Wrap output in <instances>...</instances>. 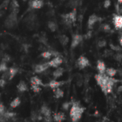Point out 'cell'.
Instances as JSON below:
<instances>
[{
	"instance_id": "25",
	"label": "cell",
	"mask_w": 122,
	"mask_h": 122,
	"mask_svg": "<svg viewBox=\"0 0 122 122\" xmlns=\"http://www.w3.org/2000/svg\"><path fill=\"white\" fill-rule=\"evenodd\" d=\"M47 27H48V29H49L51 32H55V31L57 30V25L55 22H53V21H49V22H47Z\"/></svg>"
},
{
	"instance_id": "9",
	"label": "cell",
	"mask_w": 122,
	"mask_h": 122,
	"mask_svg": "<svg viewBox=\"0 0 122 122\" xmlns=\"http://www.w3.org/2000/svg\"><path fill=\"white\" fill-rule=\"evenodd\" d=\"M40 113L43 115L46 119L50 120L51 119V110L47 105H42L40 108Z\"/></svg>"
},
{
	"instance_id": "22",
	"label": "cell",
	"mask_w": 122,
	"mask_h": 122,
	"mask_svg": "<svg viewBox=\"0 0 122 122\" xmlns=\"http://www.w3.org/2000/svg\"><path fill=\"white\" fill-rule=\"evenodd\" d=\"M30 83L31 84H33V85H37V86H45V85L43 84L42 81L41 79H40L37 76H33L30 79Z\"/></svg>"
},
{
	"instance_id": "32",
	"label": "cell",
	"mask_w": 122,
	"mask_h": 122,
	"mask_svg": "<svg viewBox=\"0 0 122 122\" xmlns=\"http://www.w3.org/2000/svg\"><path fill=\"white\" fill-rule=\"evenodd\" d=\"M71 105H72V103H71V102H69V101H66V102H64V103H63V105H62V108H63L64 111H68V110L70 108V107L71 106Z\"/></svg>"
},
{
	"instance_id": "20",
	"label": "cell",
	"mask_w": 122,
	"mask_h": 122,
	"mask_svg": "<svg viewBox=\"0 0 122 122\" xmlns=\"http://www.w3.org/2000/svg\"><path fill=\"white\" fill-rule=\"evenodd\" d=\"M64 73V69L62 68H57L52 73V76L54 77L55 79L59 78L63 75Z\"/></svg>"
},
{
	"instance_id": "12",
	"label": "cell",
	"mask_w": 122,
	"mask_h": 122,
	"mask_svg": "<svg viewBox=\"0 0 122 122\" xmlns=\"http://www.w3.org/2000/svg\"><path fill=\"white\" fill-rule=\"evenodd\" d=\"M50 68L49 65L47 63H42V64H37L35 66V72L36 73H42L44 71H45L46 70H47Z\"/></svg>"
},
{
	"instance_id": "48",
	"label": "cell",
	"mask_w": 122,
	"mask_h": 122,
	"mask_svg": "<svg viewBox=\"0 0 122 122\" xmlns=\"http://www.w3.org/2000/svg\"><path fill=\"white\" fill-rule=\"evenodd\" d=\"M118 90H119V91H122V86H120V87L118 88Z\"/></svg>"
},
{
	"instance_id": "5",
	"label": "cell",
	"mask_w": 122,
	"mask_h": 122,
	"mask_svg": "<svg viewBox=\"0 0 122 122\" xmlns=\"http://www.w3.org/2000/svg\"><path fill=\"white\" fill-rule=\"evenodd\" d=\"M18 71H19V70L17 68H15V67L9 68L6 71H5L3 73L2 78L5 79L6 81H11L15 78V76L17 75Z\"/></svg>"
},
{
	"instance_id": "49",
	"label": "cell",
	"mask_w": 122,
	"mask_h": 122,
	"mask_svg": "<svg viewBox=\"0 0 122 122\" xmlns=\"http://www.w3.org/2000/svg\"><path fill=\"white\" fill-rule=\"evenodd\" d=\"M22 1H24V2H26V1H27V0H22Z\"/></svg>"
},
{
	"instance_id": "2",
	"label": "cell",
	"mask_w": 122,
	"mask_h": 122,
	"mask_svg": "<svg viewBox=\"0 0 122 122\" xmlns=\"http://www.w3.org/2000/svg\"><path fill=\"white\" fill-rule=\"evenodd\" d=\"M85 111V108L82 107L78 102H74L72 103L70 110V116L73 122H78L82 117V115Z\"/></svg>"
},
{
	"instance_id": "33",
	"label": "cell",
	"mask_w": 122,
	"mask_h": 122,
	"mask_svg": "<svg viewBox=\"0 0 122 122\" xmlns=\"http://www.w3.org/2000/svg\"><path fill=\"white\" fill-rule=\"evenodd\" d=\"M31 89H32V91L35 92V93H39V92L41 91V88H40V86L33 85V84H31Z\"/></svg>"
},
{
	"instance_id": "37",
	"label": "cell",
	"mask_w": 122,
	"mask_h": 122,
	"mask_svg": "<svg viewBox=\"0 0 122 122\" xmlns=\"http://www.w3.org/2000/svg\"><path fill=\"white\" fill-rule=\"evenodd\" d=\"M111 2L110 0H105L104 2H103V7L106 9L108 8L111 6Z\"/></svg>"
},
{
	"instance_id": "6",
	"label": "cell",
	"mask_w": 122,
	"mask_h": 122,
	"mask_svg": "<svg viewBox=\"0 0 122 122\" xmlns=\"http://www.w3.org/2000/svg\"><path fill=\"white\" fill-rule=\"evenodd\" d=\"M90 65V62L88 59L85 57V56H80L78 57V59L77 60V66L79 68V69L82 70V69H84L85 68L88 67V66Z\"/></svg>"
},
{
	"instance_id": "15",
	"label": "cell",
	"mask_w": 122,
	"mask_h": 122,
	"mask_svg": "<svg viewBox=\"0 0 122 122\" xmlns=\"http://www.w3.org/2000/svg\"><path fill=\"white\" fill-rule=\"evenodd\" d=\"M66 119V115L63 112L55 113L53 114V120L55 122H62Z\"/></svg>"
},
{
	"instance_id": "45",
	"label": "cell",
	"mask_w": 122,
	"mask_h": 122,
	"mask_svg": "<svg viewBox=\"0 0 122 122\" xmlns=\"http://www.w3.org/2000/svg\"><path fill=\"white\" fill-rule=\"evenodd\" d=\"M91 37V31H89L86 35H84V37H85L86 39H89Z\"/></svg>"
},
{
	"instance_id": "30",
	"label": "cell",
	"mask_w": 122,
	"mask_h": 122,
	"mask_svg": "<svg viewBox=\"0 0 122 122\" xmlns=\"http://www.w3.org/2000/svg\"><path fill=\"white\" fill-rule=\"evenodd\" d=\"M8 69V67L7 66V63L2 61L1 63H0V73H4Z\"/></svg>"
},
{
	"instance_id": "1",
	"label": "cell",
	"mask_w": 122,
	"mask_h": 122,
	"mask_svg": "<svg viewBox=\"0 0 122 122\" xmlns=\"http://www.w3.org/2000/svg\"><path fill=\"white\" fill-rule=\"evenodd\" d=\"M95 78L98 85L101 87L102 91L105 94L110 93L112 91L113 86L117 81V80L113 78V77H109L107 75H105V73L96 74L95 76Z\"/></svg>"
},
{
	"instance_id": "28",
	"label": "cell",
	"mask_w": 122,
	"mask_h": 122,
	"mask_svg": "<svg viewBox=\"0 0 122 122\" xmlns=\"http://www.w3.org/2000/svg\"><path fill=\"white\" fill-rule=\"evenodd\" d=\"M15 113L13 111H5V112L4 113V116L7 119H10V118H12L15 116Z\"/></svg>"
},
{
	"instance_id": "24",
	"label": "cell",
	"mask_w": 122,
	"mask_h": 122,
	"mask_svg": "<svg viewBox=\"0 0 122 122\" xmlns=\"http://www.w3.org/2000/svg\"><path fill=\"white\" fill-rule=\"evenodd\" d=\"M21 103V100L19 97H16L15 98H14L11 103H10V107L12 108H15L17 107H18Z\"/></svg>"
},
{
	"instance_id": "3",
	"label": "cell",
	"mask_w": 122,
	"mask_h": 122,
	"mask_svg": "<svg viewBox=\"0 0 122 122\" xmlns=\"http://www.w3.org/2000/svg\"><path fill=\"white\" fill-rule=\"evenodd\" d=\"M18 23V20H17V13L12 12L7 16L6 20H5V27L7 29H14L17 27Z\"/></svg>"
},
{
	"instance_id": "13",
	"label": "cell",
	"mask_w": 122,
	"mask_h": 122,
	"mask_svg": "<svg viewBox=\"0 0 122 122\" xmlns=\"http://www.w3.org/2000/svg\"><path fill=\"white\" fill-rule=\"evenodd\" d=\"M65 83L66 82H64V81H55V80H52V81H50L46 86L53 90V89H55L57 88H60L61 86H63V84H65Z\"/></svg>"
},
{
	"instance_id": "39",
	"label": "cell",
	"mask_w": 122,
	"mask_h": 122,
	"mask_svg": "<svg viewBox=\"0 0 122 122\" xmlns=\"http://www.w3.org/2000/svg\"><path fill=\"white\" fill-rule=\"evenodd\" d=\"M40 41L44 45H47V39L45 36H41L40 37Z\"/></svg>"
},
{
	"instance_id": "41",
	"label": "cell",
	"mask_w": 122,
	"mask_h": 122,
	"mask_svg": "<svg viewBox=\"0 0 122 122\" xmlns=\"http://www.w3.org/2000/svg\"><path fill=\"white\" fill-rule=\"evenodd\" d=\"M9 4V0H5V1L0 5V9H2V8H6V7H7Z\"/></svg>"
},
{
	"instance_id": "26",
	"label": "cell",
	"mask_w": 122,
	"mask_h": 122,
	"mask_svg": "<svg viewBox=\"0 0 122 122\" xmlns=\"http://www.w3.org/2000/svg\"><path fill=\"white\" fill-rule=\"evenodd\" d=\"M106 74L108 75V76L109 77H113L116 75L117 73V71L115 69V68H106Z\"/></svg>"
},
{
	"instance_id": "46",
	"label": "cell",
	"mask_w": 122,
	"mask_h": 122,
	"mask_svg": "<svg viewBox=\"0 0 122 122\" xmlns=\"http://www.w3.org/2000/svg\"><path fill=\"white\" fill-rule=\"evenodd\" d=\"M119 43H120V45H121V46L122 47V35L120 36V37H119Z\"/></svg>"
},
{
	"instance_id": "16",
	"label": "cell",
	"mask_w": 122,
	"mask_h": 122,
	"mask_svg": "<svg viewBox=\"0 0 122 122\" xmlns=\"http://www.w3.org/2000/svg\"><path fill=\"white\" fill-rule=\"evenodd\" d=\"M36 21H37V15H35V14H32V13L28 15L24 19V22L25 23V25H27V24H30V23H32V22H35Z\"/></svg>"
},
{
	"instance_id": "44",
	"label": "cell",
	"mask_w": 122,
	"mask_h": 122,
	"mask_svg": "<svg viewBox=\"0 0 122 122\" xmlns=\"http://www.w3.org/2000/svg\"><path fill=\"white\" fill-rule=\"evenodd\" d=\"M116 10L118 13H122V8L120 7V6L118 5H116Z\"/></svg>"
},
{
	"instance_id": "40",
	"label": "cell",
	"mask_w": 122,
	"mask_h": 122,
	"mask_svg": "<svg viewBox=\"0 0 122 122\" xmlns=\"http://www.w3.org/2000/svg\"><path fill=\"white\" fill-rule=\"evenodd\" d=\"M6 83H7V81L6 80H5L3 78L0 79V87H1V88H4L5 86Z\"/></svg>"
},
{
	"instance_id": "21",
	"label": "cell",
	"mask_w": 122,
	"mask_h": 122,
	"mask_svg": "<svg viewBox=\"0 0 122 122\" xmlns=\"http://www.w3.org/2000/svg\"><path fill=\"white\" fill-rule=\"evenodd\" d=\"M59 42L63 46H66L69 42V37L66 35H61L59 37Z\"/></svg>"
},
{
	"instance_id": "42",
	"label": "cell",
	"mask_w": 122,
	"mask_h": 122,
	"mask_svg": "<svg viewBox=\"0 0 122 122\" xmlns=\"http://www.w3.org/2000/svg\"><path fill=\"white\" fill-rule=\"evenodd\" d=\"M113 55V54L112 51H111L109 50H106L104 52V56H106V57H108V56H111V55Z\"/></svg>"
},
{
	"instance_id": "31",
	"label": "cell",
	"mask_w": 122,
	"mask_h": 122,
	"mask_svg": "<svg viewBox=\"0 0 122 122\" xmlns=\"http://www.w3.org/2000/svg\"><path fill=\"white\" fill-rule=\"evenodd\" d=\"M109 46H110L111 49L113 51H115V52H121V51H122V48L121 47L118 46V45H113L112 43H110Z\"/></svg>"
},
{
	"instance_id": "27",
	"label": "cell",
	"mask_w": 122,
	"mask_h": 122,
	"mask_svg": "<svg viewBox=\"0 0 122 122\" xmlns=\"http://www.w3.org/2000/svg\"><path fill=\"white\" fill-rule=\"evenodd\" d=\"M41 56H42L43 58L48 60V59H50V58L52 57V55L51 51H50V50H47V51H44V52H42L41 53Z\"/></svg>"
},
{
	"instance_id": "11",
	"label": "cell",
	"mask_w": 122,
	"mask_h": 122,
	"mask_svg": "<svg viewBox=\"0 0 122 122\" xmlns=\"http://www.w3.org/2000/svg\"><path fill=\"white\" fill-rule=\"evenodd\" d=\"M100 20H101V18L98 17L97 15H91L89 17L88 20V28L89 30H91L93 27L94 25L97 22H98Z\"/></svg>"
},
{
	"instance_id": "34",
	"label": "cell",
	"mask_w": 122,
	"mask_h": 122,
	"mask_svg": "<svg viewBox=\"0 0 122 122\" xmlns=\"http://www.w3.org/2000/svg\"><path fill=\"white\" fill-rule=\"evenodd\" d=\"M102 30H103V32H107V33L108 32H110L111 31V28L110 25H107V24H105V25H103L102 26Z\"/></svg>"
},
{
	"instance_id": "4",
	"label": "cell",
	"mask_w": 122,
	"mask_h": 122,
	"mask_svg": "<svg viewBox=\"0 0 122 122\" xmlns=\"http://www.w3.org/2000/svg\"><path fill=\"white\" fill-rule=\"evenodd\" d=\"M76 15H77V12H76V10H73L72 12L63 15H62V18L63 19L65 23L68 25H70L73 23H74L76 20Z\"/></svg>"
},
{
	"instance_id": "36",
	"label": "cell",
	"mask_w": 122,
	"mask_h": 122,
	"mask_svg": "<svg viewBox=\"0 0 122 122\" xmlns=\"http://www.w3.org/2000/svg\"><path fill=\"white\" fill-rule=\"evenodd\" d=\"M10 60H11V57L8 55H5L4 57H2V61H4V62H5V63H7L8 62H10Z\"/></svg>"
},
{
	"instance_id": "7",
	"label": "cell",
	"mask_w": 122,
	"mask_h": 122,
	"mask_svg": "<svg viewBox=\"0 0 122 122\" xmlns=\"http://www.w3.org/2000/svg\"><path fill=\"white\" fill-rule=\"evenodd\" d=\"M48 65L50 67H52V68H58L61 64L63 63V59L60 56H57V57H54L53 59H52L51 60H50L49 62H47Z\"/></svg>"
},
{
	"instance_id": "35",
	"label": "cell",
	"mask_w": 122,
	"mask_h": 122,
	"mask_svg": "<svg viewBox=\"0 0 122 122\" xmlns=\"http://www.w3.org/2000/svg\"><path fill=\"white\" fill-rule=\"evenodd\" d=\"M106 44H107V42H106V41L105 40H99V41L98 42L97 45H98V47L101 48V47H106Z\"/></svg>"
},
{
	"instance_id": "23",
	"label": "cell",
	"mask_w": 122,
	"mask_h": 122,
	"mask_svg": "<svg viewBox=\"0 0 122 122\" xmlns=\"http://www.w3.org/2000/svg\"><path fill=\"white\" fill-rule=\"evenodd\" d=\"M54 91V96L56 98H63L64 96V92L62 89H60V88H57L55 89H53Z\"/></svg>"
},
{
	"instance_id": "10",
	"label": "cell",
	"mask_w": 122,
	"mask_h": 122,
	"mask_svg": "<svg viewBox=\"0 0 122 122\" xmlns=\"http://www.w3.org/2000/svg\"><path fill=\"white\" fill-rule=\"evenodd\" d=\"M113 23L117 30H122V15H114L113 18Z\"/></svg>"
},
{
	"instance_id": "8",
	"label": "cell",
	"mask_w": 122,
	"mask_h": 122,
	"mask_svg": "<svg viewBox=\"0 0 122 122\" xmlns=\"http://www.w3.org/2000/svg\"><path fill=\"white\" fill-rule=\"evenodd\" d=\"M83 39V37L81 35H79V34L73 35L72 37L71 45V49H75L82 42Z\"/></svg>"
},
{
	"instance_id": "18",
	"label": "cell",
	"mask_w": 122,
	"mask_h": 122,
	"mask_svg": "<svg viewBox=\"0 0 122 122\" xmlns=\"http://www.w3.org/2000/svg\"><path fill=\"white\" fill-rule=\"evenodd\" d=\"M17 90L20 93H23V92H25L27 91L28 89V87H27V83L23 81H20V83H18V85L17 86Z\"/></svg>"
},
{
	"instance_id": "19",
	"label": "cell",
	"mask_w": 122,
	"mask_h": 122,
	"mask_svg": "<svg viewBox=\"0 0 122 122\" xmlns=\"http://www.w3.org/2000/svg\"><path fill=\"white\" fill-rule=\"evenodd\" d=\"M10 7H11V10L12 12H15L17 14L19 13L20 5L17 2V0H12L10 3Z\"/></svg>"
},
{
	"instance_id": "38",
	"label": "cell",
	"mask_w": 122,
	"mask_h": 122,
	"mask_svg": "<svg viewBox=\"0 0 122 122\" xmlns=\"http://www.w3.org/2000/svg\"><path fill=\"white\" fill-rule=\"evenodd\" d=\"M5 111H6V108H5V105L2 103H0V114H4Z\"/></svg>"
},
{
	"instance_id": "29",
	"label": "cell",
	"mask_w": 122,
	"mask_h": 122,
	"mask_svg": "<svg viewBox=\"0 0 122 122\" xmlns=\"http://www.w3.org/2000/svg\"><path fill=\"white\" fill-rule=\"evenodd\" d=\"M113 59L118 61V62H121L122 61V53L120 52H117L116 54L113 55Z\"/></svg>"
},
{
	"instance_id": "14",
	"label": "cell",
	"mask_w": 122,
	"mask_h": 122,
	"mask_svg": "<svg viewBox=\"0 0 122 122\" xmlns=\"http://www.w3.org/2000/svg\"><path fill=\"white\" fill-rule=\"evenodd\" d=\"M30 6L32 9L40 10L43 7L44 2L42 0H32V1L30 2Z\"/></svg>"
},
{
	"instance_id": "47",
	"label": "cell",
	"mask_w": 122,
	"mask_h": 122,
	"mask_svg": "<svg viewBox=\"0 0 122 122\" xmlns=\"http://www.w3.org/2000/svg\"><path fill=\"white\" fill-rule=\"evenodd\" d=\"M118 4H122V0H117Z\"/></svg>"
},
{
	"instance_id": "17",
	"label": "cell",
	"mask_w": 122,
	"mask_h": 122,
	"mask_svg": "<svg viewBox=\"0 0 122 122\" xmlns=\"http://www.w3.org/2000/svg\"><path fill=\"white\" fill-rule=\"evenodd\" d=\"M106 67L104 62H103L102 60H98L97 61V70L98 73L101 74H103L106 72Z\"/></svg>"
},
{
	"instance_id": "43",
	"label": "cell",
	"mask_w": 122,
	"mask_h": 122,
	"mask_svg": "<svg viewBox=\"0 0 122 122\" xmlns=\"http://www.w3.org/2000/svg\"><path fill=\"white\" fill-rule=\"evenodd\" d=\"M8 119H7L4 114H0V122H7Z\"/></svg>"
},
{
	"instance_id": "50",
	"label": "cell",
	"mask_w": 122,
	"mask_h": 122,
	"mask_svg": "<svg viewBox=\"0 0 122 122\" xmlns=\"http://www.w3.org/2000/svg\"><path fill=\"white\" fill-rule=\"evenodd\" d=\"M0 96H1V93H0Z\"/></svg>"
}]
</instances>
